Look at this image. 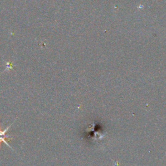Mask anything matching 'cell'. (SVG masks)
Listing matches in <instances>:
<instances>
[{
	"instance_id": "6da1fadb",
	"label": "cell",
	"mask_w": 166,
	"mask_h": 166,
	"mask_svg": "<svg viewBox=\"0 0 166 166\" xmlns=\"http://www.w3.org/2000/svg\"><path fill=\"white\" fill-rule=\"evenodd\" d=\"M10 136H0V145H1V143H2V141H3L4 142V143L7 145H8V146H9L10 148H11V147L9 145V144H8L7 143V142L5 140V138H9ZM12 149V148H11Z\"/></svg>"
}]
</instances>
